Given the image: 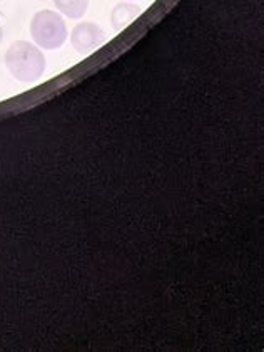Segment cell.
Here are the masks:
<instances>
[{"mask_svg": "<svg viewBox=\"0 0 264 352\" xmlns=\"http://www.w3.org/2000/svg\"><path fill=\"white\" fill-rule=\"evenodd\" d=\"M5 66L10 74L19 82H36L44 76L45 63L44 52L37 45L25 41H17L10 44L5 54Z\"/></svg>", "mask_w": 264, "mask_h": 352, "instance_id": "1", "label": "cell"}, {"mask_svg": "<svg viewBox=\"0 0 264 352\" xmlns=\"http://www.w3.org/2000/svg\"><path fill=\"white\" fill-rule=\"evenodd\" d=\"M30 36L39 47L56 51L67 41L66 22L53 10H40L30 21Z\"/></svg>", "mask_w": 264, "mask_h": 352, "instance_id": "2", "label": "cell"}, {"mask_svg": "<svg viewBox=\"0 0 264 352\" xmlns=\"http://www.w3.org/2000/svg\"><path fill=\"white\" fill-rule=\"evenodd\" d=\"M106 42V32L94 22L77 24L71 34V44L80 56H87Z\"/></svg>", "mask_w": 264, "mask_h": 352, "instance_id": "3", "label": "cell"}, {"mask_svg": "<svg viewBox=\"0 0 264 352\" xmlns=\"http://www.w3.org/2000/svg\"><path fill=\"white\" fill-rule=\"evenodd\" d=\"M141 12H143V9H141L137 3H131V2L117 3V6L112 9V12H110V24H112V28L116 32H121V30L128 28V25L131 24L134 19H136Z\"/></svg>", "mask_w": 264, "mask_h": 352, "instance_id": "4", "label": "cell"}, {"mask_svg": "<svg viewBox=\"0 0 264 352\" xmlns=\"http://www.w3.org/2000/svg\"><path fill=\"white\" fill-rule=\"evenodd\" d=\"M53 6L69 19H82L89 7V0H53Z\"/></svg>", "mask_w": 264, "mask_h": 352, "instance_id": "5", "label": "cell"}, {"mask_svg": "<svg viewBox=\"0 0 264 352\" xmlns=\"http://www.w3.org/2000/svg\"><path fill=\"white\" fill-rule=\"evenodd\" d=\"M2 39H3V29L2 25H0V42H2Z\"/></svg>", "mask_w": 264, "mask_h": 352, "instance_id": "6", "label": "cell"}]
</instances>
